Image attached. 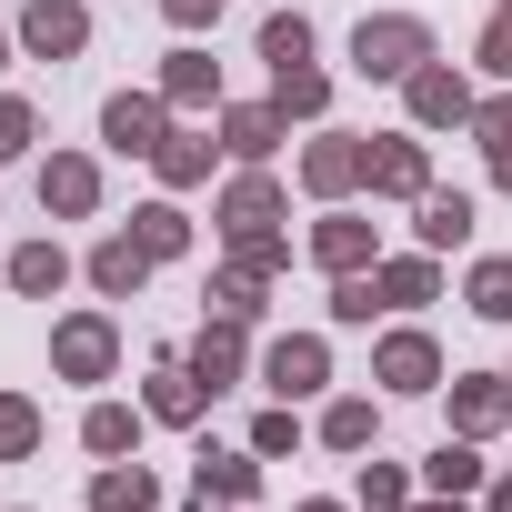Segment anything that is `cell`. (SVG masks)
Returning <instances> with one entry per match:
<instances>
[{"label":"cell","instance_id":"obj_30","mask_svg":"<svg viewBox=\"0 0 512 512\" xmlns=\"http://www.w3.org/2000/svg\"><path fill=\"white\" fill-rule=\"evenodd\" d=\"M472 141H482V161H492V191H512V91L472 111Z\"/></svg>","mask_w":512,"mask_h":512},{"label":"cell","instance_id":"obj_33","mask_svg":"<svg viewBox=\"0 0 512 512\" xmlns=\"http://www.w3.org/2000/svg\"><path fill=\"white\" fill-rule=\"evenodd\" d=\"M462 302L482 312V322H512V262L492 251V262H472V282H462Z\"/></svg>","mask_w":512,"mask_h":512},{"label":"cell","instance_id":"obj_34","mask_svg":"<svg viewBox=\"0 0 512 512\" xmlns=\"http://www.w3.org/2000/svg\"><path fill=\"white\" fill-rule=\"evenodd\" d=\"M362 512H412V472L402 462H362Z\"/></svg>","mask_w":512,"mask_h":512},{"label":"cell","instance_id":"obj_8","mask_svg":"<svg viewBox=\"0 0 512 512\" xmlns=\"http://www.w3.org/2000/svg\"><path fill=\"white\" fill-rule=\"evenodd\" d=\"M372 382L382 392H442V342L432 332H382V352H372Z\"/></svg>","mask_w":512,"mask_h":512},{"label":"cell","instance_id":"obj_19","mask_svg":"<svg viewBox=\"0 0 512 512\" xmlns=\"http://www.w3.org/2000/svg\"><path fill=\"white\" fill-rule=\"evenodd\" d=\"M282 131H292V121H282L272 101H231V111H221V151H231V161H272Z\"/></svg>","mask_w":512,"mask_h":512},{"label":"cell","instance_id":"obj_32","mask_svg":"<svg viewBox=\"0 0 512 512\" xmlns=\"http://www.w3.org/2000/svg\"><path fill=\"white\" fill-rule=\"evenodd\" d=\"M211 312L251 332V322H262V272H241V262H221V272H211Z\"/></svg>","mask_w":512,"mask_h":512},{"label":"cell","instance_id":"obj_27","mask_svg":"<svg viewBox=\"0 0 512 512\" xmlns=\"http://www.w3.org/2000/svg\"><path fill=\"white\" fill-rule=\"evenodd\" d=\"M211 151H221V141H201V131H171V141L151 151V171H161V191H191V181H211Z\"/></svg>","mask_w":512,"mask_h":512},{"label":"cell","instance_id":"obj_42","mask_svg":"<svg viewBox=\"0 0 512 512\" xmlns=\"http://www.w3.org/2000/svg\"><path fill=\"white\" fill-rule=\"evenodd\" d=\"M412 512H472V502H462V492H432V502H412Z\"/></svg>","mask_w":512,"mask_h":512},{"label":"cell","instance_id":"obj_1","mask_svg":"<svg viewBox=\"0 0 512 512\" xmlns=\"http://www.w3.org/2000/svg\"><path fill=\"white\" fill-rule=\"evenodd\" d=\"M432 61V21L422 11H372L362 31H352V71L362 81H412Z\"/></svg>","mask_w":512,"mask_h":512},{"label":"cell","instance_id":"obj_40","mask_svg":"<svg viewBox=\"0 0 512 512\" xmlns=\"http://www.w3.org/2000/svg\"><path fill=\"white\" fill-rule=\"evenodd\" d=\"M41 141V121H31V101H11V91H0V161H21Z\"/></svg>","mask_w":512,"mask_h":512},{"label":"cell","instance_id":"obj_26","mask_svg":"<svg viewBox=\"0 0 512 512\" xmlns=\"http://www.w3.org/2000/svg\"><path fill=\"white\" fill-rule=\"evenodd\" d=\"M131 241L151 251V262H181V251H191V211L181 201H141L131 211Z\"/></svg>","mask_w":512,"mask_h":512},{"label":"cell","instance_id":"obj_6","mask_svg":"<svg viewBox=\"0 0 512 512\" xmlns=\"http://www.w3.org/2000/svg\"><path fill=\"white\" fill-rule=\"evenodd\" d=\"M282 211H292V201H282V181H272L262 161H241V181H231V191L211 201L221 241H241V231H282Z\"/></svg>","mask_w":512,"mask_h":512},{"label":"cell","instance_id":"obj_31","mask_svg":"<svg viewBox=\"0 0 512 512\" xmlns=\"http://www.w3.org/2000/svg\"><path fill=\"white\" fill-rule=\"evenodd\" d=\"M41 432H51V422H41V402H31V392H0V462H31V452H41Z\"/></svg>","mask_w":512,"mask_h":512},{"label":"cell","instance_id":"obj_22","mask_svg":"<svg viewBox=\"0 0 512 512\" xmlns=\"http://www.w3.org/2000/svg\"><path fill=\"white\" fill-rule=\"evenodd\" d=\"M141 282H151V251H141L131 231H111V241L91 251V292H101V302H131Z\"/></svg>","mask_w":512,"mask_h":512},{"label":"cell","instance_id":"obj_45","mask_svg":"<svg viewBox=\"0 0 512 512\" xmlns=\"http://www.w3.org/2000/svg\"><path fill=\"white\" fill-rule=\"evenodd\" d=\"M302 512H352V502H302Z\"/></svg>","mask_w":512,"mask_h":512},{"label":"cell","instance_id":"obj_21","mask_svg":"<svg viewBox=\"0 0 512 512\" xmlns=\"http://www.w3.org/2000/svg\"><path fill=\"white\" fill-rule=\"evenodd\" d=\"M0 282H11L21 302H51V292L71 282V251H61V241H21L11 262H0Z\"/></svg>","mask_w":512,"mask_h":512},{"label":"cell","instance_id":"obj_44","mask_svg":"<svg viewBox=\"0 0 512 512\" xmlns=\"http://www.w3.org/2000/svg\"><path fill=\"white\" fill-rule=\"evenodd\" d=\"M11 61H21V41H0V71H11Z\"/></svg>","mask_w":512,"mask_h":512},{"label":"cell","instance_id":"obj_37","mask_svg":"<svg viewBox=\"0 0 512 512\" xmlns=\"http://www.w3.org/2000/svg\"><path fill=\"white\" fill-rule=\"evenodd\" d=\"M492 81H512V0H492V21H482V51H472Z\"/></svg>","mask_w":512,"mask_h":512},{"label":"cell","instance_id":"obj_39","mask_svg":"<svg viewBox=\"0 0 512 512\" xmlns=\"http://www.w3.org/2000/svg\"><path fill=\"white\" fill-rule=\"evenodd\" d=\"M292 442H302V422H292V402H272L262 422H251V452H262V462H282Z\"/></svg>","mask_w":512,"mask_h":512},{"label":"cell","instance_id":"obj_16","mask_svg":"<svg viewBox=\"0 0 512 512\" xmlns=\"http://www.w3.org/2000/svg\"><path fill=\"white\" fill-rule=\"evenodd\" d=\"M372 282H382V312H422V302H442V251H402V262H372Z\"/></svg>","mask_w":512,"mask_h":512},{"label":"cell","instance_id":"obj_25","mask_svg":"<svg viewBox=\"0 0 512 512\" xmlns=\"http://www.w3.org/2000/svg\"><path fill=\"white\" fill-rule=\"evenodd\" d=\"M91 512H161V482L141 462H101L91 472Z\"/></svg>","mask_w":512,"mask_h":512},{"label":"cell","instance_id":"obj_10","mask_svg":"<svg viewBox=\"0 0 512 512\" xmlns=\"http://www.w3.org/2000/svg\"><path fill=\"white\" fill-rule=\"evenodd\" d=\"M302 191L312 201H352L362 191V141L352 131H312L302 141Z\"/></svg>","mask_w":512,"mask_h":512},{"label":"cell","instance_id":"obj_23","mask_svg":"<svg viewBox=\"0 0 512 512\" xmlns=\"http://www.w3.org/2000/svg\"><path fill=\"white\" fill-rule=\"evenodd\" d=\"M272 111H282V121H322V111H332V81H322L312 61H272Z\"/></svg>","mask_w":512,"mask_h":512},{"label":"cell","instance_id":"obj_15","mask_svg":"<svg viewBox=\"0 0 512 512\" xmlns=\"http://www.w3.org/2000/svg\"><path fill=\"white\" fill-rule=\"evenodd\" d=\"M312 262H322L332 282H342V272H372V262H382V251H372V221H362V211H322V221H312Z\"/></svg>","mask_w":512,"mask_h":512},{"label":"cell","instance_id":"obj_20","mask_svg":"<svg viewBox=\"0 0 512 512\" xmlns=\"http://www.w3.org/2000/svg\"><path fill=\"white\" fill-rule=\"evenodd\" d=\"M181 362H191L211 392H231V382H241V362H251V352H241V322H221V312H211V322L191 332V352H181Z\"/></svg>","mask_w":512,"mask_h":512},{"label":"cell","instance_id":"obj_36","mask_svg":"<svg viewBox=\"0 0 512 512\" xmlns=\"http://www.w3.org/2000/svg\"><path fill=\"white\" fill-rule=\"evenodd\" d=\"M372 312H382V282H372V272H342V282H332V322L352 332V322H372Z\"/></svg>","mask_w":512,"mask_h":512},{"label":"cell","instance_id":"obj_29","mask_svg":"<svg viewBox=\"0 0 512 512\" xmlns=\"http://www.w3.org/2000/svg\"><path fill=\"white\" fill-rule=\"evenodd\" d=\"M372 432H382V412H372L362 392H342V402H322V442H332V452H372Z\"/></svg>","mask_w":512,"mask_h":512},{"label":"cell","instance_id":"obj_24","mask_svg":"<svg viewBox=\"0 0 512 512\" xmlns=\"http://www.w3.org/2000/svg\"><path fill=\"white\" fill-rule=\"evenodd\" d=\"M141 422H151V412H131V402H91V412H81V452L121 462V452H141Z\"/></svg>","mask_w":512,"mask_h":512},{"label":"cell","instance_id":"obj_5","mask_svg":"<svg viewBox=\"0 0 512 512\" xmlns=\"http://www.w3.org/2000/svg\"><path fill=\"white\" fill-rule=\"evenodd\" d=\"M262 382H272V402H312V392L332 382V342H322V332H282V342L262 352Z\"/></svg>","mask_w":512,"mask_h":512},{"label":"cell","instance_id":"obj_41","mask_svg":"<svg viewBox=\"0 0 512 512\" xmlns=\"http://www.w3.org/2000/svg\"><path fill=\"white\" fill-rule=\"evenodd\" d=\"M161 21H171V31H211V21H221V0H161Z\"/></svg>","mask_w":512,"mask_h":512},{"label":"cell","instance_id":"obj_7","mask_svg":"<svg viewBox=\"0 0 512 512\" xmlns=\"http://www.w3.org/2000/svg\"><path fill=\"white\" fill-rule=\"evenodd\" d=\"M362 181H372L382 201H422V191H432V151H422L412 131H392V141H362Z\"/></svg>","mask_w":512,"mask_h":512},{"label":"cell","instance_id":"obj_46","mask_svg":"<svg viewBox=\"0 0 512 512\" xmlns=\"http://www.w3.org/2000/svg\"><path fill=\"white\" fill-rule=\"evenodd\" d=\"M231 512H251V502H231Z\"/></svg>","mask_w":512,"mask_h":512},{"label":"cell","instance_id":"obj_13","mask_svg":"<svg viewBox=\"0 0 512 512\" xmlns=\"http://www.w3.org/2000/svg\"><path fill=\"white\" fill-rule=\"evenodd\" d=\"M502 422H512V372H462L452 382V432L462 442H492Z\"/></svg>","mask_w":512,"mask_h":512},{"label":"cell","instance_id":"obj_14","mask_svg":"<svg viewBox=\"0 0 512 512\" xmlns=\"http://www.w3.org/2000/svg\"><path fill=\"white\" fill-rule=\"evenodd\" d=\"M191 492L201 502H262V452H221V442H201V462H191Z\"/></svg>","mask_w":512,"mask_h":512},{"label":"cell","instance_id":"obj_43","mask_svg":"<svg viewBox=\"0 0 512 512\" xmlns=\"http://www.w3.org/2000/svg\"><path fill=\"white\" fill-rule=\"evenodd\" d=\"M482 512H512V472H502V482H492V502H482Z\"/></svg>","mask_w":512,"mask_h":512},{"label":"cell","instance_id":"obj_3","mask_svg":"<svg viewBox=\"0 0 512 512\" xmlns=\"http://www.w3.org/2000/svg\"><path fill=\"white\" fill-rule=\"evenodd\" d=\"M51 372H61V382H111V372H121V322H111V312H71V322L51 332Z\"/></svg>","mask_w":512,"mask_h":512},{"label":"cell","instance_id":"obj_12","mask_svg":"<svg viewBox=\"0 0 512 512\" xmlns=\"http://www.w3.org/2000/svg\"><path fill=\"white\" fill-rule=\"evenodd\" d=\"M41 211L91 221V211H101V161H91V151H51V161H41Z\"/></svg>","mask_w":512,"mask_h":512},{"label":"cell","instance_id":"obj_38","mask_svg":"<svg viewBox=\"0 0 512 512\" xmlns=\"http://www.w3.org/2000/svg\"><path fill=\"white\" fill-rule=\"evenodd\" d=\"M231 262H241V272H262V282H272V272L292 262V241H282V231H241V241H231Z\"/></svg>","mask_w":512,"mask_h":512},{"label":"cell","instance_id":"obj_11","mask_svg":"<svg viewBox=\"0 0 512 512\" xmlns=\"http://www.w3.org/2000/svg\"><path fill=\"white\" fill-rule=\"evenodd\" d=\"M141 412H151V422H171V432H191V422L211 412V382H201L181 352H161V362H151V392H141Z\"/></svg>","mask_w":512,"mask_h":512},{"label":"cell","instance_id":"obj_4","mask_svg":"<svg viewBox=\"0 0 512 512\" xmlns=\"http://www.w3.org/2000/svg\"><path fill=\"white\" fill-rule=\"evenodd\" d=\"M101 141H111L121 161H151V151L171 141V101H161V91H111V101H101Z\"/></svg>","mask_w":512,"mask_h":512},{"label":"cell","instance_id":"obj_28","mask_svg":"<svg viewBox=\"0 0 512 512\" xmlns=\"http://www.w3.org/2000/svg\"><path fill=\"white\" fill-rule=\"evenodd\" d=\"M422 482H432V492H482V452H472L462 432H442V442L422 452Z\"/></svg>","mask_w":512,"mask_h":512},{"label":"cell","instance_id":"obj_2","mask_svg":"<svg viewBox=\"0 0 512 512\" xmlns=\"http://www.w3.org/2000/svg\"><path fill=\"white\" fill-rule=\"evenodd\" d=\"M402 111H412V131H472V111H482V101H472V81L432 51V61L402 81Z\"/></svg>","mask_w":512,"mask_h":512},{"label":"cell","instance_id":"obj_9","mask_svg":"<svg viewBox=\"0 0 512 512\" xmlns=\"http://www.w3.org/2000/svg\"><path fill=\"white\" fill-rule=\"evenodd\" d=\"M21 51L31 61H81L91 51V11H81V0H31V11H21Z\"/></svg>","mask_w":512,"mask_h":512},{"label":"cell","instance_id":"obj_17","mask_svg":"<svg viewBox=\"0 0 512 512\" xmlns=\"http://www.w3.org/2000/svg\"><path fill=\"white\" fill-rule=\"evenodd\" d=\"M161 101H171V111H221V61L181 41V51L161 61Z\"/></svg>","mask_w":512,"mask_h":512},{"label":"cell","instance_id":"obj_18","mask_svg":"<svg viewBox=\"0 0 512 512\" xmlns=\"http://www.w3.org/2000/svg\"><path fill=\"white\" fill-rule=\"evenodd\" d=\"M412 241H422V251H462V241H472V191H442V181H432V191L412 201Z\"/></svg>","mask_w":512,"mask_h":512},{"label":"cell","instance_id":"obj_35","mask_svg":"<svg viewBox=\"0 0 512 512\" xmlns=\"http://www.w3.org/2000/svg\"><path fill=\"white\" fill-rule=\"evenodd\" d=\"M262 61H312V21L302 11H272L262 21Z\"/></svg>","mask_w":512,"mask_h":512}]
</instances>
